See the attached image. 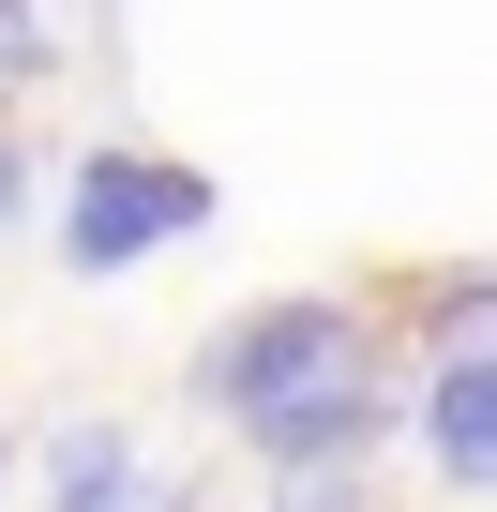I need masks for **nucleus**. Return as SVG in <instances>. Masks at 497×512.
<instances>
[{"mask_svg":"<svg viewBox=\"0 0 497 512\" xmlns=\"http://www.w3.org/2000/svg\"><path fill=\"white\" fill-rule=\"evenodd\" d=\"M46 512H181V482H151L121 422H61L46 437Z\"/></svg>","mask_w":497,"mask_h":512,"instance_id":"423d86ee","label":"nucleus"},{"mask_svg":"<svg viewBox=\"0 0 497 512\" xmlns=\"http://www.w3.org/2000/svg\"><path fill=\"white\" fill-rule=\"evenodd\" d=\"M392 422H407L392 362H347V377H317V392L257 407V422H241V452H257L272 482H332V467H377V437H392Z\"/></svg>","mask_w":497,"mask_h":512,"instance_id":"7ed1b4c3","label":"nucleus"},{"mask_svg":"<svg viewBox=\"0 0 497 512\" xmlns=\"http://www.w3.org/2000/svg\"><path fill=\"white\" fill-rule=\"evenodd\" d=\"M347 362H392V347H377V302H347V287H272V302H241L226 332H196L181 407L241 437L257 407H287V392H317V377H347Z\"/></svg>","mask_w":497,"mask_h":512,"instance_id":"f257e3e1","label":"nucleus"},{"mask_svg":"<svg viewBox=\"0 0 497 512\" xmlns=\"http://www.w3.org/2000/svg\"><path fill=\"white\" fill-rule=\"evenodd\" d=\"M46 61H61L46 0H0V106H16V91H46Z\"/></svg>","mask_w":497,"mask_h":512,"instance_id":"0eeeda50","label":"nucleus"},{"mask_svg":"<svg viewBox=\"0 0 497 512\" xmlns=\"http://www.w3.org/2000/svg\"><path fill=\"white\" fill-rule=\"evenodd\" d=\"M377 317H407V362H467V377H497V256H467V272H392V287H362Z\"/></svg>","mask_w":497,"mask_h":512,"instance_id":"20e7f679","label":"nucleus"},{"mask_svg":"<svg viewBox=\"0 0 497 512\" xmlns=\"http://www.w3.org/2000/svg\"><path fill=\"white\" fill-rule=\"evenodd\" d=\"M91 16H121V0H91Z\"/></svg>","mask_w":497,"mask_h":512,"instance_id":"9d476101","label":"nucleus"},{"mask_svg":"<svg viewBox=\"0 0 497 512\" xmlns=\"http://www.w3.org/2000/svg\"><path fill=\"white\" fill-rule=\"evenodd\" d=\"M211 211H226L211 166H181V151H151V136H91V151L61 166V272L121 287V272H151L166 241H211Z\"/></svg>","mask_w":497,"mask_h":512,"instance_id":"f03ea898","label":"nucleus"},{"mask_svg":"<svg viewBox=\"0 0 497 512\" xmlns=\"http://www.w3.org/2000/svg\"><path fill=\"white\" fill-rule=\"evenodd\" d=\"M272 512H377V482H362V467H332V482H272Z\"/></svg>","mask_w":497,"mask_h":512,"instance_id":"6e6552de","label":"nucleus"},{"mask_svg":"<svg viewBox=\"0 0 497 512\" xmlns=\"http://www.w3.org/2000/svg\"><path fill=\"white\" fill-rule=\"evenodd\" d=\"M16 196H31V136L0 121V226H16Z\"/></svg>","mask_w":497,"mask_h":512,"instance_id":"1a4fd4ad","label":"nucleus"},{"mask_svg":"<svg viewBox=\"0 0 497 512\" xmlns=\"http://www.w3.org/2000/svg\"><path fill=\"white\" fill-rule=\"evenodd\" d=\"M407 422H422V467H437L452 497H497V377H467V362H422Z\"/></svg>","mask_w":497,"mask_h":512,"instance_id":"39448f33","label":"nucleus"}]
</instances>
